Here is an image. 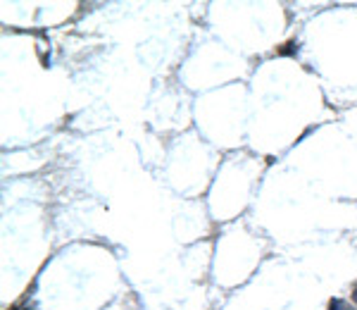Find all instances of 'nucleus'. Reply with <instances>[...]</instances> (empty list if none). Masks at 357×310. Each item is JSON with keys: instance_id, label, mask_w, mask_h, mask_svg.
<instances>
[{"instance_id": "obj_2", "label": "nucleus", "mask_w": 357, "mask_h": 310, "mask_svg": "<svg viewBox=\"0 0 357 310\" xmlns=\"http://www.w3.org/2000/svg\"><path fill=\"white\" fill-rule=\"evenodd\" d=\"M353 301H355V306H357V286L353 289Z\"/></svg>"}, {"instance_id": "obj_1", "label": "nucleus", "mask_w": 357, "mask_h": 310, "mask_svg": "<svg viewBox=\"0 0 357 310\" xmlns=\"http://www.w3.org/2000/svg\"><path fill=\"white\" fill-rule=\"evenodd\" d=\"M329 310H353V308H350V306H345L343 301H331Z\"/></svg>"}]
</instances>
